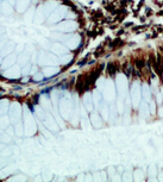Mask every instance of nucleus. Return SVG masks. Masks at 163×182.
<instances>
[{
    "mask_svg": "<svg viewBox=\"0 0 163 182\" xmlns=\"http://www.w3.org/2000/svg\"><path fill=\"white\" fill-rule=\"evenodd\" d=\"M139 112H141V115L143 117V118H145V117H148L149 114H150V109H149V105H148V102L147 101H143L139 106Z\"/></svg>",
    "mask_w": 163,
    "mask_h": 182,
    "instance_id": "3",
    "label": "nucleus"
},
{
    "mask_svg": "<svg viewBox=\"0 0 163 182\" xmlns=\"http://www.w3.org/2000/svg\"><path fill=\"white\" fill-rule=\"evenodd\" d=\"M150 170H151V172H150V175H154V176H155V175H156V173H155V166H151V167H150Z\"/></svg>",
    "mask_w": 163,
    "mask_h": 182,
    "instance_id": "9",
    "label": "nucleus"
},
{
    "mask_svg": "<svg viewBox=\"0 0 163 182\" xmlns=\"http://www.w3.org/2000/svg\"><path fill=\"white\" fill-rule=\"evenodd\" d=\"M106 88H107V91H106V98L108 100H113L114 99V87H113V84L110 82Z\"/></svg>",
    "mask_w": 163,
    "mask_h": 182,
    "instance_id": "5",
    "label": "nucleus"
},
{
    "mask_svg": "<svg viewBox=\"0 0 163 182\" xmlns=\"http://www.w3.org/2000/svg\"><path fill=\"white\" fill-rule=\"evenodd\" d=\"M150 107H151V111H150V113H155V102H154V101L150 104Z\"/></svg>",
    "mask_w": 163,
    "mask_h": 182,
    "instance_id": "8",
    "label": "nucleus"
},
{
    "mask_svg": "<svg viewBox=\"0 0 163 182\" xmlns=\"http://www.w3.org/2000/svg\"><path fill=\"white\" fill-rule=\"evenodd\" d=\"M141 95H142V91H141L139 82L136 81V82H133V85L131 87V101H132V104H133L135 107H138L139 106Z\"/></svg>",
    "mask_w": 163,
    "mask_h": 182,
    "instance_id": "1",
    "label": "nucleus"
},
{
    "mask_svg": "<svg viewBox=\"0 0 163 182\" xmlns=\"http://www.w3.org/2000/svg\"><path fill=\"white\" fill-rule=\"evenodd\" d=\"M135 180L136 181H141V180H143V174H142V172L141 170H137L136 173H135Z\"/></svg>",
    "mask_w": 163,
    "mask_h": 182,
    "instance_id": "6",
    "label": "nucleus"
},
{
    "mask_svg": "<svg viewBox=\"0 0 163 182\" xmlns=\"http://www.w3.org/2000/svg\"><path fill=\"white\" fill-rule=\"evenodd\" d=\"M156 100H157L159 105H161V104H162V95H161L160 93H157V94H156Z\"/></svg>",
    "mask_w": 163,
    "mask_h": 182,
    "instance_id": "7",
    "label": "nucleus"
},
{
    "mask_svg": "<svg viewBox=\"0 0 163 182\" xmlns=\"http://www.w3.org/2000/svg\"><path fill=\"white\" fill-rule=\"evenodd\" d=\"M142 94H143L144 100L147 102L151 100V91H150V87L148 85H143V87H142Z\"/></svg>",
    "mask_w": 163,
    "mask_h": 182,
    "instance_id": "4",
    "label": "nucleus"
},
{
    "mask_svg": "<svg viewBox=\"0 0 163 182\" xmlns=\"http://www.w3.org/2000/svg\"><path fill=\"white\" fill-rule=\"evenodd\" d=\"M118 88H119V93L122 95V99L126 96V93H127V80L124 75H119L118 76Z\"/></svg>",
    "mask_w": 163,
    "mask_h": 182,
    "instance_id": "2",
    "label": "nucleus"
}]
</instances>
